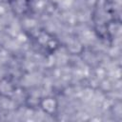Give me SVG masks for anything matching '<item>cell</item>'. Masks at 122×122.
Masks as SVG:
<instances>
[{
  "mask_svg": "<svg viewBox=\"0 0 122 122\" xmlns=\"http://www.w3.org/2000/svg\"><path fill=\"white\" fill-rule=\"evenodd\" d=\"M92 22L98 37L112 42L118 32L120 18L112 0H96L92 10Z\"/></svg>",
  "mask_w": 122,
  "mask_h": 122,
  "instance_id": "obj_1",
  "label": "cell"
}]
</instances>
